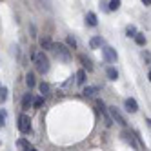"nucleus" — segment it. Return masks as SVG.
Returning <instances> with one entry per match:
<instances>
[{
    "label": "nucleus",
    "mask_w": 151,
    "mask_h": 151,
    "mask_svg": "<svg viewBox=\"0 0 151 151\" xmlns=\"http://www.w3.org/2000/svg\"><path fill=\"white\" fill-rule=\"evenodd\" d=\"M33 62H35V68H37V71L38 73H47L49 71V58H47V55L44 51H38V53H35L33 55Z\"/></svg>",
    "instance_id": "f257e3e1"
},
{
    "label": "nucleus",
    "mask_w": 151,
    "mask_h": 151,
    "mask_svg": "<svg viewBox=\"0 0 151 151\" xmlns=\"http://www.w3.org/2000/svg\"><path fill=\"white\" fill-rule=\"evenodd\" d=\"M51 51L55 53V57L58 60H62V62H69L71 60V53H69L68 46H64V44H55V42H53V49Z\"/></svg>",
    "instance_id": "f03ea898"
},
{
    "label": "nucleus",
    "mask_w": 151,
    "mask_h": 151,
    "mask_svg": "<svg viewBox=\"0 0 151 151\" xmlns=\"http://www.w3.org/2000/svg\"><path fill=\"white\" fill-rule=\"evenodd\" d=\"M107 111H109V115H111V118H113V122H116V124H120V126H127V120H126V116H124V113L118 109L116 106H109L107 107Z\"/></svg>",
    "instance_id": "7ed1b4c3"
},
{
    "label": "nucleus",
    "mask_w": 151,
    "mask_h": 151,
    "mask_svg": "<svg viewBox=\"0 0 151 151\" xmlns=\"http://www.w3.org/2000/svg\"><path fill=\"white\" fill-rule=\"evenodd\" d=\"M18 129H20V133H24V135L31 133V120H29L27 115H20L18 116Z\"/></svg>",
    "instance_id": "20e7f679"
},
{
    "label": "nucleus",
    "mask_w": 151,
    "mask_h": 151,
    "mask_svg": "<svg viewBox=\"0 0 151 151\" xmlns=\"http://www.w3.org/2000/svg\"><path fill=\"white\" fill-rule=\"evenodd\" d=\"M96 107H99V111H100V113H102V116H104V124H106L107 127H111L113 118H111L109 111H107V107L104 106V102H102V100H96Z\"/></svg>",
    "instance_id": "39448f33"
},
{
    "label": "nucleus",
    "mask_w": 151,
    "mask_h": 151,
    "mask_svg": "<svg viewBox=\"0 0 151 151\" xmlns=\"http://www.w3.org/2000/svg\"><path fill=\"white\" fill-rule=\"evenodd\" d=\"M102 57H104V60H106V62H109V64L116 62V58H118L116 51H115L111 46H104V47H102Z\"/></svg>",
    "instance_id": "423d86ee"
},
{
    "label": "nucleus",
    "mask_w": 151,
    "mask_h": 151,
    "mask_svg": "<svg viewBox=\"0 0 151 151\" xmlns=\"http://www.w3.org/2000/svg\"><path fill=\"white\" fill-rule=\"evenodd\" d=\"M120 137H122L124 142H127L133 149H138V146H137V133H131V131H122V135H120Z\"/></svg>",
    "instance_id": "0eeeda50"
},
{
    "label": "nucleus",
    "mask_w": 151,
    "mask_h": 151,
    "mask_svg": "<svg viewBox=\"0 0 151 151\" xmlns=\"http://www.w3.org/2000/svg\"><path fill=\"white\" fill-rule=\"evenodd\" d=\"M124 107H126L127 113H137L138 111V102L135 99H126L124 100Z\"/></svg>",
    "instance_id": "6e6552de"
},
{
    "label": "nucleus",
    "mask_w": 151,
    "mask_h": 151,
    "mask_svg": "<svg viewBox=\"0 0 151 151\" xmlns=\"http://www.w3.org/2000/svg\"><path fill=\"white\" fill-rule=\"evenodd\" d=\"M80 58V62H82V66L88 69V71H93V60L89 58V57H86V55H80L78 57Z\"/></svg>",
    "instance_id": "1a4fd4ad"
},
{
    "label": "nucleus",
    "mask_w": 151,
    "mask_h": 151,
    "mask_svg": "<svg viewBox=\"0 0 151 151\" xmlns=\"http://www.w3.org/2000/svg\"><path fill=\"white\" fill-rule=\"evenodd\" d=\"M86 24L91 26V27H95L96 24H99V20H96V15H95L93 11H89L88 15H86Z\"/></svg>",
    "instance_id": "9d476101"
},
{
    "label": "nucleus",
    "mask_w": 151,
    "mask_h": 151,
    "mask_svg": "<svg viewBox=\"0 0 151 151\" xmlns=\"http://www.w3.org/2000/svg\"><path fill=\"white\" fill-rule=\"evenodd\" d=\"M29 106H33V95H31V93H26L24 99H22V109H27Z\"/></svg>",
    "instance_id": "9b49d317"
},
{
    "label": "nucleus",
    "mask_w": 151,
    "mask_h": 151,
    "mask_svg": "<svg viewBox=\"0 0 151 151\" xmlns=\"http://www.w3.org/2000/svg\"><path fill=\"white\" fill-rule=\"evenodd\" d=\"M102 44H104L102 37H93V38L89 40V46H91L93 49H99V47H102Z\"/></svg>",
    "instance_id": "f8f14e48"
},
{
    "label": "nucleus",
    "mask_w": 151,
    "mask_h": 151,
    "mask_svg": "<svg viewBox=\"0 0 151 151\" xmlns=\"http://www.w3.org/2000/svg\"><path fill=\"white\" fill-rule=\"evenodd\" d=\"M99 91H100L99 86H88V88H86L82 93H84V96H93L95 93H99Z\"/></svg>",
    "instance_id": "ddd939ff"
},
{
    "label": "nucleus",
    "mask_w": 151,
    "mask_h": 151,
    "mask_svg": "<svg viewBox=\"0 0 151 151\" xmlns=\"http://www.w3.org/2000/svg\"><path fill=\"white\" fill-rule=\"evenodd\" d=\"M75 78H77V84H78V86L86 84V69H80V71H77V75H75Z\"/></svg>",
    "instance_id": "4468645a"
},
{
    "label": "nucleus",
    "mask_w": 151,
    "mask_h": 151,
    "mask_svg": "<svg viewBox=\"0 0 151 151\" xmlns=\"http://www.w3.org/2000/svg\"><path fill=\"white\" fill-rule=\"evenodd\" d=\"M40 46L44 47V49H47V51H51L53 49V42H51V38L44 37V38H40Z\"/></svg>",
    "instance_id": "2eb2a0df"
},
{
    "label": "nucleus",
    "mask_w": 151,
    "mask_h": 151,
    "mask_svg": "<svg viewBox=\"0 0 151 151\" xmlns=\"http://www.w3.org/2000/svg\"><path fill=\"white\" fill-rule=\"evenodd\" d=\"M26 84H27L29 89L37 86V80H35V75H33V73H27V75H26Z\"/></svg>",
    "instance_id": "dca6fc26"
},
{
    "label": "nucleus",
    "mask_w": 151,
    "mask_h": 151,
    "mask_svg": "<svg viewBox=\"0 0 151 151\" xmlns=\"http://www.w3.org/2000/svg\"><path fill=\"white\" fill-rule=\"evenodd\" d=\"M38 89H40L42 96H46V95H49V89H51V86H49L47 82H40V84H38Z\"/></svg>",
    "instance_id": "f3484780"
},
{
    "label": "nucleus",
    "mask_w": 151,
    "mask_h": 151,
    "mask_svg": "<svg viewBox=\"0 0 151 151\" xmlns=\"http://www.w3.org/2000/svg\"><path fill=\"white\" fill-rule=\"evenodd\" d=\"M106 75H107V78H109V80H116L118 78V71L115 68H107L106 69Z\"/></svg>",
    "instance_id": "a211bd4d"
},
{
    "label": "nucleus",
    "mask_w": 151,
    "mask_h": 151,
    "mask_svg": "<svg viewBox=\"0 0 151 151\" xmlns=\"http://www.w3.org/2000/svg\"><path fill=\"white\" fill-rule=\"evenodd\" d=\"M118 7H120V0H109V4H107V9H109V11H116Z\"/></svg>",
    "instance_id": "6ab92c4d"
},
{
    "label": "nucleus",
    "mask_w": 151,
    "mask_h": 151,
    "mask_svg": "<svg viewBox=\"0 0 151 151\" xmlns=\"http://www.w3.org/2000/svg\"><path fill=\"white\" fill-rule=\"evenodd\" d=\"M135 42H137L138 46H146V37H144L142 33H137V35H135Z\"/></svg>",
    "instance_id": "aec40b11"
},
{
    "label": "nucleus",
    "mask_w": 151,
    "mask_h": 151,
    "mask_svg": "<svg viewBox=\"0 0 151 151\" xmlns=\"http://www.w3.org/2000/svg\"><path fill=\"white\" fill-rule=\"evenodd\" d=\"M66 44H68V47H71V49H77V40H75V37H68L66 38Z\"/></svg>",
    "instance_id": "412c9836"
},
{
    "label": "nucleus",
    "mask_w": 151,
    "mask_h": 151,
    "mask_svg": "<svg viewBox=\"0 0 151 151\" xmlns=\"http://www.w3.org/2000/svg\"><path fill=\"white\" fill-rule=\"evenodd\" d=\"M126 35H127L129 38H131V37L135 38V35H137V27H135V26H127V27H126Z\"/></svg>",
    "instance_id": "4be33fe9"
},
{
    "label": "nucleus",
    "mask_w": 151,
    "mask_h": 151,
    "mask_svg": "<svg viewBox=\"0 0 151 151\" xmlns=\"http://www.w3.org/2000/svg\"><path fill=\"white\" fill-rule=\"evenodd\" d=\"M17 146H18V147H22V149H27V147H31V146H29V142H27L26 138H18Z\"/></svg>",
    "instance_id": "5701e85b"
},
{
    "label": "nucleus",
    "mask_w": 151,
    "mask_h": 151,
    "mask_svg": "<svg viewBox=\"0 0 151 151\" xmlns=\"http://www.w3.org/2000/svg\"><path fill=\"white\" fill-rule=\"evenodd\" d=\"M7 99V88H0V104H4Z\"/></svg>",
    "instance_id": "b1692460"
},
{
    "label": "nucleus",
    "mask_w": 151,
    "mask_h": 151,
    "mask_svg": "<svg viewBox=\"0 0 151 151\" xmlns=\"http://www.w3.org/2000/svg\"><path fill=\"white\" fill-rule=\"evenodd\" d=\"M42 104H44V96H37V99H33V107H42Z\"/></svg>",
    "instance_id": "393cba45"
},
{
    "label": "nucleus",
    "mask_w": 151,
    "mask_h": 151,
    "mask_svg": "<svg viewBox=\"0 0 151 151\" xmlns=\"http://www.w3.org/2000/svg\"><path fill=\"white\" fill-rule=\"evenodd\" d=\"M6 124V111H0V126Z\"/></svg>",
    "instance_id": "a878e982"
},
{
    "label": "nucleus",
    "mask_w": 151,
    "mask_h": 151,
    "mask_svg": "<svg viewBox=\"0 0 151 151\" xmlns=\"http://www.w3.org/2000/svg\"><path fill=\"white\" fill-rule=\"evenodd\" d=\"M100 7H102V9H104V11H109V9H107V4H104V2H102V4H100Z\"/></svg>",
    "instance_id": "bb28decb"
},
{
    "label": "nucleus",
    "mask_w": 151,
    "mask_h": 151,
    "mask_svg": "<svg viewBox=\"0 0 151 151\" xmlns=\"http://www.w3.org/2000/svg\"><path fill=\"white\" fill-rule=\"evenodd\" d=\"M142 4L144 6H151V0H142Z\"/></svg>",
    "instance_id": "cd10ccee"
},
{
    "label": "nucleus",
    "mask_w": 151,
    "mask_h": 151,
    "mask_svg": "<svg viewBox=\"0 0 151 151\" xmlns=\"http://www.w3.org/2000/svg\"><path fill=\"white\" fill-rule=\"evenodd\" d=\"M146 122H147V126L151 127V118H147V120H146Z\"/></svg>",
    "instance_id": "c85d7f7f"
},
{
    "label": "nucleus",
    "mask_w": 151,
    "mask_h": 151,
    "mask_svg": "<svg viewBox=\"0 0 151 151\" xmlns=\"http://www.w3.org/2000/svg\"><path fill=\"white\" fill-rule=\"evenodd\" d=\"M147 78H149V82H151V69H149V75H147Z\"/></svg>",
    "instance_id": "c756f323"
}]
</instances>
